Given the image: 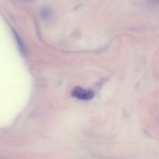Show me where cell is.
<instances>
[{"mask_svg":"<svg viewBox=\"0 0 159 159\" xmlns=\"http://www.w3.org/2000/svg\"><path fill=\"white\" fill-rule=\"evenodd\" d=\"M71 96L79 100H90L94 97L95 94L92 90L75 87L71 91Z\"/></svg>","mask_w":159,"mask_h":159,"instance_id":"6da1fadb","label":"cell"},{"mask_svg":"<svg viewBox=\"0 0 159 159\" xmlns=\"http://www.w3.org/2000/svg\"><path fill=\"white\" fill-rule=\"evenodd\" d=\"M12 33H13V36L14 37H15L16 42L17 46H18V48L20 49V52L23 54H26V48H25L23 42L22 41L21 37H20V36L18 35V34H17L15 30H12Z\"/></svg>","mask_w":159,"mask_h":159,"instance_id":"7a4b0ae2","label":"cell"},{"mask_svg":"<svg viewBox=\"0 0 159 159\" xmlns=\"http://www.w3.org/2000/svg\"><path fill=\"white\" fill-rule=\"evenodd\" d=\"M42 15L44 17L48 16H49V11L48 9H43V11H42Z\"/></svg>","mask_w":159,"mask_h":159,"instance_id":"3957f363","label":"cell"},{"mask_svg":"<svg viewBox=\"0 0 159 159\" xmlns=\"http://www.w3.org/2000/svg\"><path fill=\"white\" fill-rule=\"evenodd\" d=\"M152 1H154V2H159V0H152Z\"/></svg>","mask_w":159,"mask_h":159,"instance_id":"277c9868","label":"cell"},{"mask_svg":"<svg viewBox=\"0 0 159 159\" xmlns=\"http://www.w3.org/2000/svg\"><path fill=\"white\" fill-rule=\"evenodd\" d=\"M27 1H30V0H27Z\"/></svg>","mask_w":159,"mask_h":159,"instance_id":"5b68a950","label":"cell"}]
</instances>
